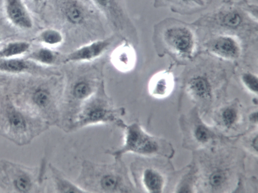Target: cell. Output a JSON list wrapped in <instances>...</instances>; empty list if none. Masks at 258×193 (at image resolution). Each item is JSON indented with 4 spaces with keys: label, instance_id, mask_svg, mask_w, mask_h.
<instances>
[{
    "label": "cell",
    "instance_id": "obj_18",
    "mask_svg": "<svg viewBox=\"0 0 258 193\" xmlns=\"http://www.w3.org/2000/svg\"><path fill=\"white\" fill-rule=\"evenodd\" d=\"M186 89L189 96L195 99H207L212 96L211 84L204 73L192 76L187 82Z\"/></svg>",
    "mask_w": 258,
    "mask_h": 193
},
{
    "label": "cell",
    "instance_id": "obj_1",
    "mask_svg": "<svg viewBox=\"0 0 258 193\" xmlns=\"http://www.w3.org/2000/svg\"><path fill=\"white\" fill-rule=\"evenodd\" d=\"M63 86L64 75L55 74L22 83L9 95L23 110L49 126H58Z\"/></svg>",
    "mask_w": 258,
    "mask_h": 193
},
{
    "label": "cell",
    "instance_id": "obj_20",
    "mask_svg": "<svg viewBox=\"0 0 258 193\" xmlns=\"http://www.w3.org/2000/svg\"><path fill=\"white\" fill-rule=\"evenodd\" d=\"M139 180L145 190L150 193H161L165 185L163 175L152 167L144 168L140 174Z\"/></svg>",
    "mask_w": 258,
    "mask_h": 193
},
{
    "label": "cell",
    "instance_id": "obj_10",
    "mask_svg": "<svg viewBox=\"0 0 258 193\" xmlns=\"http://www.w3.org/2000/svg\"><path fill=\"white\" fill-rule=\"evenodd\" d=\"M199 22L213 29L222 30L220 33L248 31L249 27L257 29V21L252 19L242 7L227 5L207 15Z\"/></svg>",
    "mask_w": 258,
    "mask_h": 193
},
{
    "label": "cell",
    "instance_id": "obj_27",
    "mask_svg": "<svg viewBox=\"0 0 258 193\" xmlns=\"http://www.w3.org/2000/svg\"><path fill=\"white\" fill-rule=\"evenodd\" d=\"M226 176L221 170H216L211 174L209 177V183L213 188L220 187L225 182Z\"/></svg>",
    "mask_w": 258,
    "mask_h": 193
},
{
    "label": "cell",
    "instance_id": "obj_8",
    "mask_svg": "<svg viewBox=\"0 0 258 193\" xmlns=\"http://www.w3.org/2000/svg\"><path fill=\"white\" fill-rule=\"evenodd\" d=\"M46 163L29 166L7 159L0 160V192L36 193L46 189Z\"/></svg>",
    "mask_w": 258,
    "mask_h": 193
},
{
    "label": "cell",
    "instance_id": "obj_29",
    "mask_svg": "<svg viewBox=\"0 0 258 193\" xmlns=\"http://www.w3.org/2000/svg\"><path fill=\"white\" fill-rule=\"evenodd\" d=\"M10 81V79L6 74L0 73V92L9 84Z\"/></svg>",
    "mask_w": 258,
    "mask_h": 193
},
{
    "label": "cell",
    "instance_id": "obj_21",
    "mask_svg": "<svg viewBox=\"0 0 258 193\" xmlns=\"http://www.w3.org/2000/svg\"><path fill=\"white\" fill-rule=\"evenodd\" d=\"M64 54L55 51L52 48L42 46L34 50L26 57L31 62L43 66H52L62 63Z\"/></svg>",
    "mask_w": 258,
    "mask_h": 193
},
{
    "label": "cell",
    "instance_id": "obj_7",
    "mask_svg": "<svg viewBox=\"0 0 258 193\" xmlns=\"http://www.w3.org/2000/svg\"><path fill=\"white\" fill-rule=\"evenodd\" d=\"M123 107H116L106 92L104 80L96 91L81 106L69 132L101 124H114L121 128L125 122Z\"/></svg>",
    "mask_w": 258,
    "mask_h": 193
},
{
    "label": "cell",
    "instance_id": "obj_4",
    "mask_svg": "<svg viewBox=\"0 0 258 193\" xmlns=\"http://www.w3.org/2000/svg\"><path fill=\"white\" fill-rule=\"evenodd\" d=\"M153 42L159 56L168 54L178 62L185 63L195 56L197 38L189 24L167 18L154 26Z\"/></svg>",
    "mask_w": 258,
    "mask_h": 193
},
{
    "label": "cell",
    "instance_id": "obj_28",
    "mask_svg": "<svg viewBox=\"0 0 258 193\" xmlns=\"http://www.w3.org/2000/svg\"><path fill=\"white\" fill-rule=\"evenodd\" d=\"M194 135L197 141L202 143L208 141L210 137L209 131L202 125H199L196 128Z\"/></svg>",
    "mask_w": 258,
    "mask_h": 193
},
{
    "label": "cell",
    "instance_id": "obj_32",
    "mask_svg": "<svg viewBox=\"0 0 258 193\" xmlns=\"http://www.w3.org/2000/svg\"><path fill=\"white\" fill-rule=\"evenodd\" d=\"M232 1H233V0H226V2L227 3H230Z\"/></svg>",
    "mask_w": 258,
    "mask_h": 193
},
{
    "label": "cell",
    "instance_id": "obj_33",
    "mask_svg": "<svg viewBox=\"0 0 258 193\" xmlns=\"http://www.w3.org/2000/svg\"><path fill=\"white\" fill-rule=\"evenodd\" d=\"M1 33H0V41H1Z\"/></svg>",
    "mask_w": 258,
    "mask_h": 193
},
{
    "label": "cell",
    "instance_id": "obj_14",
    "mask_svg": "<svg viewBox=\"0 0 258 193\" xmlns=\"http://www.w3.org/2000/svg\"><path fill=\"white\" fill-rule=\"evenodd\" d=\"M109 60L117 71L128 73L134 69L137 62V54L133 43L126 38L111 52Z\"/></svg>",
    "mask_w": 258,
    "mask_h": 193
},
{
    "label": "cell",
    "instance_id": "obj_26",
    "mask_svg": "<svg viewBox=\"0 0 258 193\" xmlns=\"http://www.w3.org/2000/svg\"><path fill=\"white\" fill-rule=\"evenodd\" d=\"M221 117L223 123L226 126H231L237 119V112L233 107H227L222 111Z\"/></svg>",
    "mask_w": 258,
    "mask_h": 193
},
{
    "label": "cell",
    "instance_id": "obj_17",
    "mask_svg": "<svg viewBox=\"0 0 258 193\" xmlns=\"http://www.w3.org/2000/svg\"><path fill=\"white\" fill-rule=\"evenodd\" d=\"M210 0H154V7L169 8L180 14H191L206 9Z\"/></svg>",
    "mask_w": 258,
    "mask_h": 193
},
{
    "label": "cell",
    "instance_id": "obj_31",
    "mask_svg": "<svg viewBox=\"0 0 258 193\" xmlns=\"http://www.w3.org/2000/svg\"><path fill=\"white\" fill-rule=\"evenodd\" d=\"M31 2L35 3V4H40L42 3L44 0H29Z\"/></svg>",
    "mask_w": 258,
    "mask_h": 193
},
{
    "label": "cell",
    "instance_id": "obj_16",
    "mask_svg": "<svg viewBox=\"0 0 258 193\" xmlns=\"http://www.w3.org/2000/svg\"><path fill=\"white\" fill-rule=\"evenodd\" d=\"M174 85L172 72L169 69L163 70L151 77L148 84V93L154 98L165 99L172 93Z\"/></svg>",
    "mask_w": 258,
    "mask_h": 193
},
{
    "label": "cell",
    "instance_id": "obj_11",
    "mask_svg": "<svg viewBox=\"0 0 258 193\" xmlns=\"http://www.w3.org/2000/svg\"><path fill=\"white\" fill-rule=\"evenodd\" d=\"M101 15L115 34L131 41L137 31L124 8L122 0H87Z\"/></svg>",
    "mask_w": 258,
    "mask_h": 193
},
{
    "label": "cell",
    "instance_id": "obj_19",
    "mask_svg": "<svg viewBox=\"0 0 258 193\" xmlns=\"http://www.w3.org/2000/svg\"><path fill=\"white\" fill-rule=\"evenodd\" d=\"M51 189L54 192H87L76 182L69 179L63 173L51 164L48 165Z\"/></svg>",
    "mask_w": 258,
    "mask_h": 193
},
{
    "label": "cell",
    "instance_id": "obj_22",
    "mask_svg": "<svg viewBox=\"0 0 258 193\" xmlns=\"http://www.w3.org/2000/svg\"><path fill=\"white\" fill-rule=\"evenodd\" d=\"M35 64L21 57L1 58L0 73L4 74H22L31 73L34 71Z\"/></svg>",
    "mask_w": 258,
    "mask_h": 193
},
{
    "label": "cell",
    "instance_id": "obj_13",
    "mask_svg": "<svg viewBox=\"0 0 258 193\" xmlns=\"http://www.w3.org/2000/svg\"><path fill=\"white\" fill-rule=\"evenodd\" d=\"M205 46L213 55L229 61L238 59L242 52L239 38L236 35L226 33L214 35L206 41Z\"/></svg>",
    "mask_w": 258,
    "mask_h": 193
},
{
    "label": "cell",
    "instance_id": "obj_12",
    "mask_svg": "<svg viewBox=\"0 0 258 193\" xmlns=\"http://www.w3.org/2000/svg\"><path fill=\"white\" fill-rule=\"evenodd\" d=\"M119 36L114 34L107 37L98 39L84 44L71 52L64 54L62 63L91 62L101 57Z\"/></svg>",
    "mask_w": 258,
    "mask_h": 193
},
{
    "label": "cell",
    "instance_id": "obj_2",
    "mask_svg": "<svg viewBox=\"0 0 258 193\" xmlns=\"http://www.w3.org/2000/svg\"><path fill=\"white\" fill-rule=\"evenodd\" d=\"M105 61L73 63L66 69L60 107L59 127L66 132L82 104L97 90L103 79Z\"/></svg>",
    "mask_w": 258,
    "mask_h": 193
},
{
    "label": "cell",
    "instance_id": "obj_25",
    "mask_svg": "<svg viewBox=\"0 0 258 193\" xmlns=\"http://www.w3.org/2000/svg\"><path fill=\"white\" fill-rule=\"evenodd\" d=\"M240 81L244 88L251 94L257 95L258 78L257 74L250 72H244L240 75Z\"/></svg>",
    "mask_w": 258,
    "mask_h": 193
},
{
    "label": "cell",
    "instance_id": "obj_3",
    "mask_svg": "<svg viewBox=\"0 0 258 193\" xmlns=\"http://www.w3.org/2000/svg\"><path fill=\"white\" fill-rule=\"evenodd\" d=\"M75 182L87 192H134L137 189L122 159L111 163L84 161Z\"/></svg>",
    "mask_w": 258,
    "mask_h": 193
},
{
    "label": "cell",
    "instance_id": "obj_30",
    "mask_svg": "<svg viewBox=\"0 0 258 193\" xmlns=\"http://www.w3.org/2000/svg\"><path fill=\"white\" fill-rule=\"evenodd\" d=\"M250 118L251 121H255L256 122H257V112H254V113H252L251 115Z\"/></svg>",
    "mask_w": 258,
    "mask_h": 193
},
{
    "label": "cell",
    "instance_id": "obj_5",
    "mask_svg": "<svg viewBox=\"0 0 258 193\" xmlns=\"http://www.w3.org/2000/svg\"><path fill=\"white\" fill-rule=\"evenodd\" d=\"M56 15L64 32L84 36L86 43L105 38L101 15L87 0H55Z\"/></svg>",
    "mask_w": 258,
    "mask_h": 193
},
{
    "label": "cell",
    "instance_id": "obj_24",
    "mask_svg": "<svg viewBox=\"0 0 258 193\" xmlns=\"http://www.w3.org/2000/svg\"><path fill=\"white\" fill-rule=\"evenodd\" d=\"M37 40L43 46L53 48L61 45L65 41V36L59 29L47 28L40 32Z\"/></svg>",
    "mask_w": 258,
    "mask_h": 193
},
{
    "label": "cell",
    "instance_id": "obj_6",
    "mask_svg": "<svg viewBox=\"0 0 258 193\" xmlns=\"http://www.w3.org/2000/svg\"><path fill=\"white\" fill-rule=\"evenodd\" d=\"M49 125L18 106L9 94L0 97V136L19 146L30 144Z\"/></svg>",
    "mask_w": 258,
    "mask_h": 193
},
{
    "label": "cell",
    "instance_id": "obj_9",
    "mask_svg": "<svg viewBox=\"0 0 258 193\" xmlns=\"http://www.w3.org/2000/svg\"><path fill=\"white\" fill-rule=\"evenodd\" d=\"M121 128L123 130L122 144L118 148L105 152L114 159H121L129 153L150 157L160 152L159 140L148 133L139 122H125Z\"/></svg>",
    "mask_w": 258,
    "mask_h": 193
},
{
    "label": "cell",
    "instance_id": "obj_15",
    "mask_svg": "<svg viewBox=\"0 0 258 193\" xmlns=\"http://www.w3.org/2000/svg\"><path fill=\"white\" fill-rule=\"evenodd\" d=\"M4 9L7 20L13 26L23 30L32 29L33 18L23 0H4Z\"/></svg>",
    "mask_w": 258,
    "mask_h": 193
},
{
    "label": "cell",
    "instance_id": "obj_23",
    "mask_svg": "<svg viewBox=\"0 0 258 193\" xmlns=\"http://www.w3.org/2000/svg\"><path fill=\"white\" fill-rule=\"evenodd\" d=\"M31 44L25 40H13L5 44L0 48V59L21 57L27 53Z\"/></svg>",
    "mask_w": 258,
    "mask_h": 193
}]
</instances>
